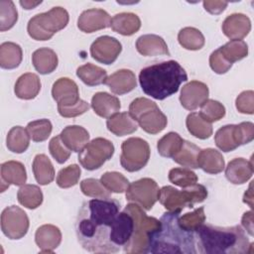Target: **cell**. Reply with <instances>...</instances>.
I'll return each mask as SVG.
<instances>
[{
  "instance_id": "1",
  "label": "cell",
  "mask_w": 254,
  "mask_h": 254,
  "mask_svg": "<svg viewBox=\"0 0 254 254\" xmlns=\"http://www.w3.org/2000/svg\"><path fill=\"white\" fill-rule=\"evenodd\" d=\"M120 203L112 198H93L82 203L75 223L77 240L89 252L115 253L110 242L112 223Z\"/></svg>"
},
{
  "instance_id": "2",
  "label": "cell",
  "mask_w": 254,
  "mask_h": 254,
  "mask_svg": "<svg viewBox=\"0 0 254 254\" xmlns=\"http://www.w3.org/2000/svg\"><path fill=\"white\" fill-rule=\"evenodd\" d=\"M196 234V245L199 253L205 254H242L251 252L250 243L245 231L239 225L219 227L201 224Z\"/></svg>"
},
{
  "instance_id": "3",
  "label": "cell",
  "mask_w": 254,
  "mask_h": 254,
  "mask_svg": "<svg viewBox=\"0 0 254 254\" xmlns=\"http://www.w3.org/2000/svg\"><path fill=\"white\" fill-rule=\"evenodd\" d=\"M187 80L186 70L178 62L173 60L146 66L139 73L142 90L158 100L175 94L180 85Z\"/></svg>"
},
{
  "instance_id": "4",
  "label": "cell",
  "mask_w": 254,
  "mask_h": 254,
  "mask_svg": "<svg viewBox=\"0 0 254 254\" xmlns=\"http://www.w3.org/2000/svg\"><path fill=\"white\" fill-rule=\"evenodd\" d=\"M180 212H165L161 227L154 234L149 253H196L194 233L185 230L179 223Z\"/></svg>"
},
{
  "instance_id": "5",
  "label": "cell",
  "mask_w": 254,
  "mask_h": 254,
  "mask_svg": "<svg viewBox=\"0 0 254 254\" xmlns=\"http://www.w3.org/2000/svg\"><path fill=\"white\" fill-rule=\"evenodd\" d=\"M124 210L128 211L134 219V231L131 239L123 247L126 253H149L151 240L160 229L161 221L155 217L148 216L136 203H129Z\"/></svg>"
},
{
  "instance_id": "6",
  "label": "cell",
  "mask_w": 254,
  "mask_h": 254,
  "mask_svg": "<svg viewBox=\"0 0 254 254\" xmlns=\"http://www.w3.org/2000/svg\"><path fill=\"white\" fill-rule=\"evenodd\" d=\"M207 197L206 189L199 184L184 188L182 190L165 186L160 189L159 200L168 211L181 212L185 207H193L195 203L202 202Z\"/></svg>"
},
{
  "instance_id": "7",
  "label": "cell",
  "mask_w": 254,
  "mask_h": 254,
  "mask_svg": "<svg viewBox=\"0 0 254 254\" xmlns=\"http://www.w3.org/2000/svg\"><path fill=\"white\" fill-rule=\"evenodd\" d=\"M68 13L63 7H54L50 11L35 15L30 19L27 31L29 36L36 41L50 40L57 32L66 27Z\"/></svg>"
},
{
  "instance_id": "8",
  "label": "cell",
  "mask_w": 254,
  "mask_h": 254,
  "mask_svg": "<svg viewBox=\"0 0 254 254\" xmlns=\"http://www.w3.org/2000/svg\"><path fill=\"white\" fill-rule=\"evenodd\" d=\"M129 113L139 126L149 134H158L163 131L168 123L167 116L158 105L146 97L134 99L129 106Z\"/></svg>"
},
{
  "instance_id": "9",
  "label": "cell",
  "mask_w": 254,
  "mask_h": 254,
  "mask_svg": "<svg viewBox=\"0 0 254 254\" xmlns=\"http://www.w3.org/2000/svg\"><path fill=\"white\" fill-rule=\"evenodd\" d=\"M120 164L128 172L143 169L150 159V147L142 138L131 137L121 145Z\"/></svg>"
},
{
  "instance_id": "10",
  "label": "cell",
  "mask_w": 254,
  "mask_h": 254,
  "mask_svg": "<svg viewBox=\"0 0 254 254\" xmlns=\"http://www.w3.org/2000/svg\"><path fill=\"white\" fill-rule=\"evenodd\" d=\"M114 154L113 144L105 138H95L79 152L78 161L80 165L88 170L99 169Z\"/></svg>"
},
{
  "instance_id": "11",
  "label": "cell",
  "mask_w": 254,
  "mask_h": 254,
  "mask_svg": "<svg viewBox=\"0 0 254 254\" xmlns=\"http://www.w3.org/2000/svg\"><path fill=\"white\" fill-rule=\"evenodd\" d=\"M160 189L150 178H143L129 184L126 190V199L136 203L145 210H150L159 198Z\"/></svg>"
},
{
  "instance_id": "12",
  "label": "cell",
  "mask_w": 254,
  "mask_h": 254,
  "mask_svg": "<svg viewBox=\"0 0 254 254\" xmlns=\"http://www.w3.org/2000/svg\"><path fill=\"white\" fill-rule=\"evenodd\" d=\"M1 229L10 239H20L26 235L29 229L27 213L16 205L6 207L1 214Z\"/></svg>"
},
{
  "instance_id": "13",
  "label": "cell",
  "mask_w": 254,
  "mask_h": 254,
  "mask_svg": "<svg viewBox=\"0 0 254 254\" xmlns=\"http://www.w3.org/2000/svg\"><path fill=\"white\" fill-rule=\"evenodd\" d=\"M122 51L121 43L113 37L101 36L90 46V55L98 63L104 64H113Z\"/></svg>"
},
{
  "instance_id": "14",
  "label": "cell",
  "mask_w": 254,
  "mask_h": 254,
  "mask_svg": "<svg viewBox=\"0 0 254 254\" xmlns=\"http://www.w3.org/2000/svg\"><path fill=\"white\" fill-rule=\"evenodd\" d=\"M134 231V219L132 215L123 210L119 212L112 223L110 242L118 252L121 247L126 246L132 237Z\"/></svg>"
},
{
  "instance_id": "15",
  "label": "cell",
  "mask_w": 254,
  "mask_h": 254,
  "mask_svg": "<svg viewBox=\"0 0 254 254\" xmlns=\"http://www.w3.org/2000/svg\"><path fill=\"white\" fill-rule=\"evenodd\" d=\"M52 95L58 107H70L80 100L77 84L68 77H61L53 84Z\"/></svg>"
},
{
  "instance_id": "16",
  "label": "cell",
  "mask_w": 254,
  "mask_h": 254,
  "mask_svg": "<svg viewBox=\"0 0 254 254\" xmlns=\"http://www.w3.org/2000/svg\"><path fill=\"white\" fill-rule=\"evenodd\" d=\"M208 93L209 90L205 83L197 80H191L183 86L180 101L184 108L192 111L207 99Z\"/></svg>"
},
{
  "instance_id": "17",
  "label": "cell",
  "mask_w": 254,
  "mask_h": 254,
  "mask_svg": "<svg viewBox=\"0 0 254 254\" xmlns=\"http://www.w3.org/2000/svg\"><path fill=\"white\" fill-rule=\"evenodd\" d=\"M111 18L103 9L92 8L83 11L77 20V27L84 33H93L110 27Z\"/></svg>"
},
{
  "instance_id": "18",
  "label": "cell",
  "mask_w": 254,
  "mask_h": 254,
  "mask_svg": "<svg viewBox=\"0 0 254 254\" xmlns=\"http://www.w3.org/2000/svg\"><path fill=\"white\" fill-rule=\"evenodd\" d=\"M223 34L231 40H241L251 30L250 19L241 13H234L225 18L221 26Z\"/></svg>"
},
{
  "instance_id": "19",
  "label": "cell",
  "mask_w": 254,
  "mask_h": 254,
  "mask_svg": "<svg viewBox=\"0 0 254 254\" xmlns=\"http://www.w3.org/2000/svg\"><path fill=\"white\" fill-rule=\"evenodd\" d=\"M35 242L42 253H52L62 242V232L56 225L44 224L37 229Z\"/></svg>"
},
{
  "instance_id": "20",
  "label": "cell",
  "mask_w": 254,
  "mask_h": 254,
  "mask_svg": "<svg viewBox=\"0 0 254 254\" xmlns=\"http://www.w3.org/2000/svg\"><path fill=\"white\" fill-rule=\"evenodd\" d=\"M27 181L24 165L18 161H8L1 165V191L10 185L23 186Z\"/></svg>"
},
{
  "instance_id": "21",
  "label": "cell",
  "mask_w": 254,
  "mask_h": 254,
  "mask_svg": "<svg viewBox=\"0 0 254 254\" xmlns=\"http://www.w3.org/2000/svg\"><path fill=\"white\" fill-rule=\"evenodd\" d=\"M105 84L108 85L113 93L122 95L136 87V75L130 69H119L107 77Z\"/></svg>"
},
{
  "instance_id": "22",
  "label": "cell",
  "mask_w": 254,
  "mask_h": 254,
  "mask_svg": "<svg viewBox=\"0 0 254 254\" xmlns=\"http://www.w3.org/2000/svg\"><path fill=\"white\" fill-rule=\"evenodd\" d=\"M137 51L145 57H156L161 55H170L165 40L154 34L143 35L136 42Z\"/></svg>"
},
{
  "instance_id": "23",
  "label": "cell",
  "mask_w": 254,
  "mask_h": 254,
  "mask_svg": "<svg viewBox=\"0 0 254 254\" xmlns=\"http://www.w3.org/2000/svg\"><path fill=\"white\" fill-rule=\"evenodd\" d=\"M253 175L252 160L247 161L243 158H236L227 164L225 169L226 179L234 185L246 183Z\"/></svg>"
},
{
  "instance_id": "24",
  "label": "cell",
  "mask_w": 254,
  "mask_h": 254,
  "mask_svg": "<svg viewBox=\"0 0 254 254\" xmlns=\"http://www.w3.org/2000/svg\"><path fill=\"white\" fill-rule=\"evenodd\" d=\"M64 144L70 150L79 153L88 143L89 134L87 130L78 125L66 126L60 134Z\"/></svg>"
},
{
  "instance_id": "25",
  "label": "cell",
  "mask_w": 254,
  "mask_h": 254,
  "mask_svg": "<svg viewBox=\"0 0 254 254\" xmlns=\"http://www.w3.org/2000/svg\"><path fill=\"white\" fill-rule=\"evenodd\" d=\"M91 107L95 114L103 118H109L120 110L119 99L107 92H97L91 98Z\"/></svg>"
},
{
  "instance_id": "26",
  "label": "cell",
  "mask_w": 254,
  "mask_h": 254,
  "mask_svg": "<svg viewBox=\"0 0 254 254\" xmlns=\"http://www.w3.org/2000/svg\"><path fill=\"white\" fill-rule=\"evenodd\" d=\"M107 129L116 136L132 134L138 129L137 121L128 112L115 113L106 121Z\"/></svg>"
},
{
  "instance_id": "27",
  "label": "cell",
  "mask_w": 254,
  "mask_h": 254,
  "mask_svg": "<svg viewBox=\"0 0 254 254\" xmlns=\"http://www.w3.org/2000/svg\"><path fill=\"white\" fill-rule=\"evenodd\" d=\"M41 90V80L39 76L32 72L22 74L16 81L14 91L21 99H33Z\"/></svg>"
},
{
  "instance_id": "28",
  "label": "cell",
  "mask_w": 254,
  "mask_h": 254,
  "mask_svg": "<svg viewBox=\"0 0 254 254\" xmlns=\"http://www.w3.org/2000/svg\"><path fill=\"white\" fill-rule=\"evenodd\" d=\"M110 27L114 32L120 35L132 36L139 31L141 20L134 13H119L111 19Z\"/></svg>"
},
{
  "instance_id": "29",
  "label": "cell",
  "mask_w": 254,
  "mask_h": 254,
  "mask_svg": "<svg viewBox=\"0 0 254 254\" xmlns=\"http://www.w3.org/2000/svg\"><path fill=\"white\" fill-rule=\"evenodd\" d=\"M32 63L34 67L41 74L53 72L58 66V56L49 48H40L32 55Z\"/></svg>"
},
{
  "instance_id": "30",
  "label": "cell",
  "mask_w": 254,
  "mask_h": 254,
  "mask_svg": "<svg viewBox=\"0 0 254 254\" xmlns=\"http://www.w3.org/2000/svg\"><path fill=\"white\" fill-rule=\"evenodd\" d=\"M224 159L221 153L215 149L200 150L198 155V168L208 174H219L224 169Z\"/></svg>"
},
{
  "instance_id": "31",
  "label": "cell",
  "mask_w": 254,
  "mask_h": 254,
  "mask_svg": "<svg viewBox=\"0 0 254 254\" xmlns=\"http://www.w3.org/2000/svg\"><path fill=\"white\" fill-rule=\"evenodd\" d=\"M33 172L37 183L42 186L51 184L55 179V169L45 154H39L33 161Z\"/></svg>"
},
{
  "instance_id": "32",
  "label": "cell",
  "mask_w": 254,
  "mask_h": 254,
  "mask_svg": "<svg viewBox=\"0 0 254 254\" xmlns=\"http://www.w3.org/2000/svg\"><path fill=\"white\" fill-rule=\"evenodd\" d=\"M23 53L21 47L13 42H5L0 46V65L5 69H13L22 62Z\"/></svg>"
},
{
  "instance_id": "33",
  "label": "cell",
  "mask_w": 254,
  "mask_h": 254,
  "mask_svg": "<svg viewBox=\"0 0 254 254\" xmlns=\"http://www.w3.org/2000/svg\"><path fill=\"white\" fill-rule=\"evenodd\" d=\"M216 146L223 152H231L240 146L237 127L230 124L219 128L214 136Z\"/></svg>"
},
{
  "instance_id": "34",
  "label": "cell",
  "mask_w": 254,
  "mask_h": 254,
  "mask_svg": "<svg viewBox=\"0 0 254 254\" xmlns=\"http://www.w3.org/2000/svg\"><path fill=\"white\" fill-rule=\"evenodd\" d=\"M76 75L88 86H95L105 83L107 79L106 70L90 63L79 66L76 69Z\"/></svg>"
},
{
  "instance_id": "35",
  "label": "cell",
  "mask_w": 254,
  "mask_h": 254,
  "mask_svg": "<svg viewBox=\"0 0 254 254\" xmlns=\"http://www.w3.org/2000/svg\"><path fill=\"white\" fill-rule=\"evenodd\" d=\"M199 152L200 149L196 145L184 140L182 148L173 157V160L183 167L189 169H197Z\"/></svg>"
},
{
  "instance_id": "36",
  "label": "cell",
  "mask_w": 254,
  "mask_h": 254,
  "mask_svg": "<svg viewBox=\"0 0 254 254\" xmlns=\"http://www.w3.org/2000/svg\"><path fill=\"white\" fill-rule=\"evenodd\" d=\"M30 138L27 129H24L21 126H14L7 134V148L13 153H23L29 147Z\"/></svg>"
},
{
  "instance_id": "37",
  "label": "cell",
  "mask_w": 254,
  "mask_h": 254,
  "mask_svg": "<svg viewBox=\"0 0 254 254\" xmlns=\"http://www.w3.org/2000/svg\"><path fill=\"white\" fill-rule=\"evenodd\" d=\"M186 125L189 132L198 139L204 140L212 135L211 123L205 121L197 112H191L188 115Z\"/></svg>"
},
{
  "instance_id": "38",
  "label": "cell",
  "mask_w": 254,
  "mask_h": 254,
  "mask_svg": "<svg viewBox=\"0 0 254 254\" xmlns=\"http://www.w3.org/2000/svg\"><path fill=\"white\" fill-rule=\"evenodd\" d=\"M17 198L23 206L35 209L43 202V192L38 186L23 185L17 192Z\"/></svg>"
},
{
  "instance_id": "39",
  "label": "cell",
  "mask_w": 254,
  "mask_h": 254,
  "mask_svg": "<svg viewBox=\"0 0 254 254\" xmlns=\"http://www.w3.org/2000/svg\"><path fill=\"white\" fill-rule=\"evenodd\" d=\"M180 45L186 50L197 51L204 46V37L202 33L193 27L183 28L178 35Z\"/></svg>"
},
{
  "instance_id": "40",
  "label": "cell",
  "mask_w": 254,
  "mask_h": 254,
  "mask_svg": "<svg viewBox=\"0 0 254 254\" xmlns=\"http://www.w3.org/2000/svg\"><path fill=\"white\" fill-rule=\"evenodd\" d=\"M184 139L176 132H169L157 144L158 152L162 157L173 158L182 148Z\"/></svg>"
},
{
  "instance_id": "41",
  "label": "cell",
  "mask_w": 254,
  "mask_h": 254,
  "mask_svg": "<svg viewBox=\"0 0 254 254\" xmlns=\"http://www.w3.org/2000/svg\"><path fill=\"white\" fill-rule=\"evenodd\" d=\"M218 49L224 59L230 64L238 62L246 58L248 55V46L242 40H230Z\"/></svg>"
},
{
  "instance_id": "42",
  "label": "cell",
  "mask_w": 254,
  "mask_h": 254,
  "mask_svg": "<svg viewBox=\"0 0 254 254\" xmlns=\"http://www.w3.org/2000/svg\"><path fill=\"white\" fill-rule=\"evenodd\" d=\"M100 182L110 191L115 193H122L126 191L129 181L121 173L118 172H106L101 178Z\"/></svg>"
},
{
  "instance_id": "43",
  "label": "cell",
  "mask_w": 254,
  "mask_h": 254,
  "mask_svg": "<svg viewBox=\"0 0 254 254\" xmlns=\"http://www.w3.org/2000/svg\"><path fill=\"white\" fill-rule=\"evenodd\" d=\"M18 20L17 9L11 0L0 1V31L11 29Z\"/></svg>"
},
{
  "instance_id": "44",
  "label": "cell",
  "mask_w": 254,
  "mask_h": 254,
  "mask_svg": "<svg viewBox=\"0 0 254 254\" xmlns=\"http://www.w3.org/2000/svg\"><path fill=\"white\" fill-rule=\"evenodd\" d=\"M26 129L34 142H43L50 137L53 125L48 119H39L28 123Z\"/></svg>"
},
{
  "instance_id": "45",
  "label": "cell",
  "mask_w": 254,
  "mask_h": 254,
  "mask_svg": "<svg viewBox=\"0 0 254 254\" xmlns=\"http://www.w3.org/2000/svg\"><path fill=\"white\" fill-rule=\"evenodd\" d=\"M169 180L184 189L196 184L197 176L189 168H174L169 172Z\"/></svg>"
},
{
  "instance_id": "46",
  "label": "cell",
  "mask_w": 254,
  "mask_h": 254,
  "mask_svg": "<svg viewBox=\"0 0 254 254\" xmlns=\"http://www.w3.org/2000/svg\"><path fill=\"white\" fill-rule=\"evenodd\" d=\"M199 115L207 122L211 123L220 120L225 115V107L216 100L206 99L200 105Z\"/></svg>"
},
{
  "instance_id": "47",
  "label": "cell",
  "mask_w": 254,
  "mask_h": 254,
  "mask_svg": "<svg viewBox=\"0 0 254 254\" xmlns=\"http://www.w3.org/2000/svg\"><path fill=\"white\" fill-rule=\"evenodd\" d=\"M80 190L86 195L93 198H110V191L99 180L85 179L80 183Z\"/></svg>"
},
{
  "instance_id": "48",
  "label": "cell",
  "mask_w": 254,
  "mask_h": 254,
  "mask_svg": "<svg viewBox=\"0 0 254 254\" xmlns=\"http://www.w3.org/2000/svg\"><path fill=\"white\" fill-rule=\"evenodd\" d=\"M204 221H205V214H204L203 207H198L194 209L192 212H188L183 216L179 217L180 225L185 230L193 232V233L197 230V228L201 224H203Z\"/></svg>"
},
{
  "instance_id": "49",
  "label": "cell",
  "mask_w": 254,
  "mask_h": 254,
  "mask_svg": "<svg viewBox=\"0 0 254 254\" xmlns=\"http://www.w3.org/2000/svg\"><path fill=\"white\" fill-rule=\"evenodd\" d=\"M79 166L72 164L62 169L57 177V184L62 189H67L75 186L80 178Z\"/></svg>"
},
{
  "instance_id": "50",
  "label": "cell",
  "mask_w": 254,
  "mask_h": 254,
  "mask_svg": "<svg viewBox=\"0 0 254 254\" xmlns=\"http://www.w3.org/2000/svg\"><path fill=\"white\" fill-rule=\"evenodd\" d=\"M49 150L51 155L54 157V159L59 164H64L67 161V159L70 156V150L64 144V142L61 139V136L58 135L50 141L49 144Z\"/></svg>"
},
{
  "instance_id": "51",
  "label": "cell",
  "mask_w": 254,
  "mask_h": 254,
  "mask_svg": "<svg viewBox=\"0 0 254 254\" xmlns=\"http://www.w3.org/2000/svg\"><path fill=\"white\" fill-rule=\"evenodd\" d=\"M235 105L237 110L243 114L254 113V92L252 90L242 91L236 98Z\"/></svg>"
},
{
  "instance_id": "52",
  "label": "cell",
  "mask_w": 254,
  "mask_h": 254,
  "mask_svg": "<svg viewBox=\"0 0 254 254\" xmlns=\"http://www.w3.org/2000/svg\"><path fill=\"white\" fill-rule=\"evenodd\" d=\"M209 65L215 73L222 74L227 72L230 69V67L232 66V64L227 62L222 56L219 49H217L214 52H212L209 57Z\"/></svg>"
},
{
  "instance_id": "53",
  "label": "cell",
  "mask_w": 254,
  "mask_h": 254,
  "mask_svg": "<svg viewBox=\"0 0 254 254\" xmlns=\"http://www.w3.org/2000/svg\"><path fill=\"white\" fill-rule=\"evenodd\" d=\"M88 109H89V104L82 99H80L75 105H72L70 107H58L60 115L65 118L76 117L78 115L85 113Z\"/></svg>"
},
{
  "instance_id": "54",
  "label": "cell",
  "mask_w": 254,
  "mask_h": 254,
  "mask_svg": "<svg viewBox=\"0 0 254 254\" xmlns=\"http://www.w3.org/2000/svg\"><path fill=\"white\" fill-rule=\"evenodd\" d=\"M236 126L240 146L250 143L254 138V124L252 122H241Z\"/></svg>"
},
{
  "instance_id": "55",
  "label": "cell",
  "mask_w": 254,
  "mask_h": 254,
  "mask_svg": "<svg viewBox=\"0 0 254 254\" xmlns=\"http://www.w3.org/2000/svg\"><path fill=\"white\" fill-rule=\"evenodd\" d=\"M202 4L205 11H207L212 15H218L222 13L228 5L226 1H209V0L203 1Z\"/></svg>"
},
{
  "instance_id": "56",
  "label": "cell",
  "mask_w": 254,
  "mask_h": 254,
  "mask_svg": "<svg viewBox=\"0 0 254 254\" xmlns=\"http://www.w3.org/2000/svg\"><path fill=\"white\" fill-rule=\"evenodd\" d=\"M242 225L244 226V228L246 229V231L253 236V212L250 211H246L243 216H242Z\"/></svg>"
},
{
  "instance_id": "57",
  "label": "cell",
  "mask_w": 254,
  "mask_h": 254,
  "mask_svg": "<svg viewBox=\"0 0 254 254\" xmlns=\"http://www.w3.org/2000/svg\"><path fill=\"white\" fill-rule=\"evenodd\" d=\"M243 201L247 203L251 208L253 207V193H252V184H250L249 189L246 190L243 196Z\"/></svg>"
},
{
  "instance_id": "58",
  "label": "cell",
  "mask_w": 254,
  "mask_h": 254,
  "mask_svg": "<svg viewBox=\"0 0 254 254\" xmlns=\"http://www.w3.org/2000/svg\"><path fill=\"white\" fill-rule=\"evenodd\" d=\"M42 3V1H37V2H34V1H28V0H24V1H20V5L26 9V10H30V9H33L35 7H37L38 5H40Z\"/></svg>"
}]
</instances>
